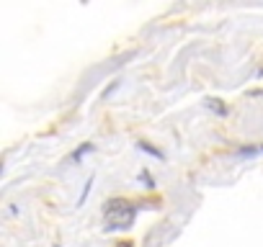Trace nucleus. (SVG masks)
Masks as SVG:
<instances>
[{
	"mask_svg": "<svg viewBox=\"0 0 263 247\" xmlns=\"http://www.w3.org/2000/svg\"><path fill=\"white\" fill-rule=\"evenodd\" d=\"M116 247H134V245H132V242H119Z\"/></svg>",
	"mask_w": 263,
	"mask_h": 247,
	"instance_id": "nucleus-2",
	"label": "nucleus"
},
{
	"mask_svg": "<svg viewBox=\"0 0 263 247\" xmlns=\"http://www.w3.org/2000/svg\"><path fill=\"white\" fill-rule=\"evenodd\" d=\"M134 206L124 198H111L104 209V221L109 229H129L134 221Z\"/></svg>",
	"mask_w": 263,
	"mask_h": 247,
	"instance_id": "nucleus-1",
	"label": "nucleus"
}]
</instances>
